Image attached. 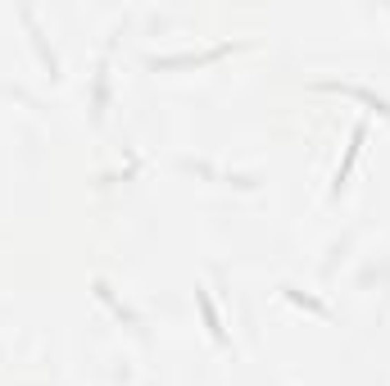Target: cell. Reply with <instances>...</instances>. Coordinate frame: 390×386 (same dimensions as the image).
<instances>
[{
	"label": "cell",
	"mask_w": 390,
	"mask_h": 386,
	"mask_svg": "<svg viewBox=\"0 0 390 386\" xmlns=\"http://www.w3.org/2000/svg\"><path fill=\"white\" fill-rule=\"evenodd\" d=\"M200 309H205V323L214 327V336H223V327H218V314H214V305H209V296L200 291Z\"/></svg>",
	"instance_id": "1"
}]
</instances>
